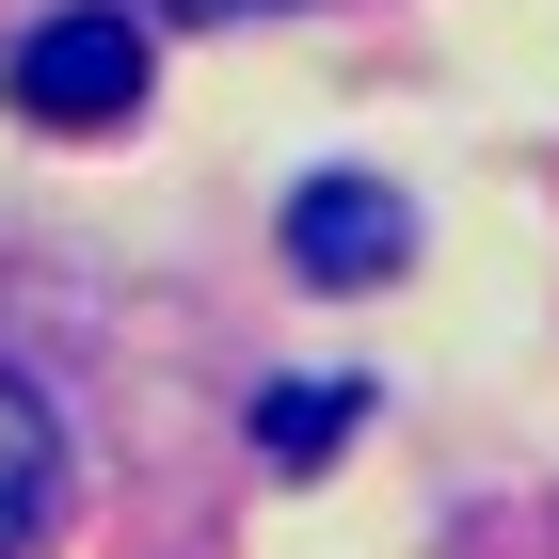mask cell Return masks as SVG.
Returning <instances> with one entry per match:
<instances>
[{"label": "cell", "mask_w": 559, "mask_h": 559, "mask_svg": "<svg viewBox=\"0 0 559 559\" xmlns=\"http://www.w3.org/2000/svg\"><path fill=\"white\" fill-rule=\"evenodd\" d=\"M352 431H368V400H352V384H288V400H257V448H272V464H336Z\"/></svg>", "instance_id": "277c9868"}, {"label": "cell", "mask_w": 559, "mask_h": 559, "mask_svg": "<svg viewBox=\"0 0 559 559\" xmlns=\"http://www.w3.org/2000/svg\"><path fill=\"white\" fill-rule=\"evenodd\" d=\"M48 496H64V431H48V400L0 368V559L48 527Z\"/></svg>", "instance_id": "3957f363"}, {"label": "cell", "mask_w": 559, "mask_h": 559, "mask_svg": "<svg viewBox=\"0 0 559 559\" xmlns=\"http://www.w3.org/2000/svg\"><path fill=\"white\" fill-rule=\"evenodd\" d=\"M16 112H33V129H129L144 112V16H112V0L33 16V33H16Z\"/></svg>", "instance_id": "6da1fadb"}, {"label": "cell", "mask_w": 559, "mask_h": 559, "mask_svg": "<svg viewBox=\"0 0 559 559\" xmlns=\"http://www.w3.org/2000/svg\"><path fill=\"white\" fill-rule=\"evenodd\" d=\"M400 257H416V209L384 176H304L288 192V272L304 288H384Z\"/></svg>", "instance_id": "7a4b0ae2"}]
</instances>
